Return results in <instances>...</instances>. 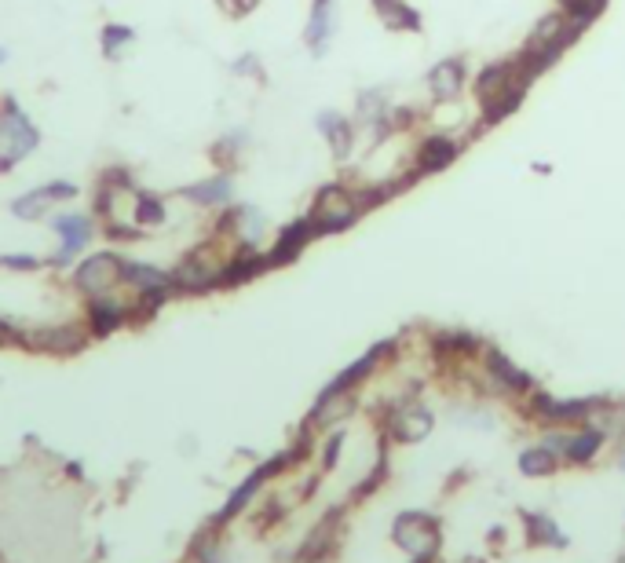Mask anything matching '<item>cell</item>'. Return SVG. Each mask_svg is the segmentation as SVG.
<instances>
[{
    "mask_svg": "<svg viewBox=\"0 0 625 563\" xmlns=\"http://www.w3.org/2000/svg\"><path fill=\"white\" fill-rule=\"evenodd\" d=\"M355 216H359V202L355 198H348V194L340 191H326L318 198L311 224H318V231H344L348 224H355Z\"/></svg>",
    "mask_w": 625,
    "mask_h": 563,
    "instance_id": "cell-1",
    "label": "cell"
},
{
    "mask_svg": "<svg viewBox=\"0 0 625 563\" xmlns=\"http://www.w3.org/2000/svg\"><path fill=\"white\" fill-rule=\"evenodd\" d=\"M33 147V128L22 121L19 114H4L0 125V150H4V165H11L15 158H22Z\"/></svg>",
    "mask_w": 625,
    "mask_h": 563,
    "instance_id": "cell-2",
    "label": "cell"
},
{
    "mask_svg": "<svg viewBox=\"0 0 625 563\" xmlns=\"http://www.w3.org/2000/svg\"><path fill=\"white\" fill-rule=\"evenodd\" d=\"M117 271H121V264H117L114 256L103 253V256H92L81 271H77V282L85 289H92V293H99V289H110L117 282Z\"/></svg>",
    "mask_w": 625,
    "mask_h": 563,
    "instance_id": "cell-3",
    "label": "cell"
},
{
    "mask_svg": "<svg viewBox=\"0 0 625 563\" xmlns=\"http://www.w3.org/2000/svg\"><path fill=\"white\" fill-rule=\"evenodd\" d=\"M333 30H337V0H315L311 26H308V44L311 48H322Z\"/></svg>",
    "mask_w": 625,
    "mask_h": 563,
    "instance_id": "cell-4",
    "label": "cell"
},
{
    "mask_svg": "<svg viewBox=\"0 0 625 563\" xmlns=\"http://www.w3.org/2000/svg\"><path fill=\"white\" fill-rule=\"evenodd\" d=\"M428 81H432V96L435 99H454L457 88H461V59H454V63H450V59L439 63Z\"/></svg>",
    "mask_w": 625,
    "mask_h": 563,
    "instance_id": "cell-5",
    "label": "cell"
},
{
    "mask_svg": "<svg viewBox=\"0 0 625 563\" xmlns=\"http://www.w3.org/2000/svg\"><path fill=\"white\" fill-rule=\"evenodd\" d=\"M454 154H457V147H454V143H450V139L432 136V139H428V143H424V147H421V165H424V169H428V172H435V169H443V165H446V161H450V158H454Z\"/></svg>",
    "mask_w": 625,
    "mask_h": 563,
    "instance_id": "cell-6",
    "label": "cell"
},
{
    "mask_svg": "<svg viewBox=\"0 0 625 563\" xmlns=\"http://www.w3.org/2000/svg\"><path fill=\"white\" fill-rule=\"evenodd\" d=\"M377 11L388 19V26H406V30H417V11L406 8L403 0H377Z\"/></svg>",
    "mask_w": 625,
    "mask_h": 563,
    "instance_id": "cell-7",
    "label": "cell"
},
{
    "mask_svg": "<svg viewBox=\"0 0 625 563\" xmlns=\"http://www.w3.org/2000/svg\"><path fill=\"white\" fill-rule=\"evenodd\" d=\"M59 234L66 238V253H70V249H77V245H85L88 224L81 220V216H66V220H59Z\"/></svg>",
    "mask_w": 625,
    "mask_h": 563,
    "instance_id": "cell-8",
    "label": "cell"
},
{
    "mask_svg": "<svg viewBox=\"0 0 625 563\" xmlns=\"http://www.w3.org/2000/svg\"><path fill=\"white\" fill-rule=\"evenodd\" d=\"M604 4H607V0H567V11H571L574 26L582 30L585 22H589V19H596V15L604 11Z\"/></svg>",
    "mask_w": 625,
    "mask_h": 563,
    "instance_id": "cell-9",
    "label": "cell"
},
{
    "mask_svg": "<svg viewBox=\"0 0 625 563\" xmlns=\"http://www.w3.org/2000/svg\"><path fill=\"white\" fill-rule=\"evenodd\" d=\"M59 191H66V187H44V191L30 194V202H19V205H15V213H19V216H37L44 209V205L52 202V194H59Z\"/></svg>",
    "mask_w": 625,
    "mask_h": 563,
    "instance_id": "cell-10",
    "label": "cell"
},
{
    "mask_svg": "<svg viewBox=\"0 0 625 563\" xmlns=\"http://www.w3.org/2000/svg\"><path fill=\"white\" fill-rule=\"evenodd\" d=\"M191 194H205L202 202H223V198L231 194V183H227V180H212V183H205V187H194Z\"/></svg>",
    "mask_w": 625,
    "mask_h": 563,
    "instance_id": "cell-11",
    "label": "cell"
}]
</instances>
